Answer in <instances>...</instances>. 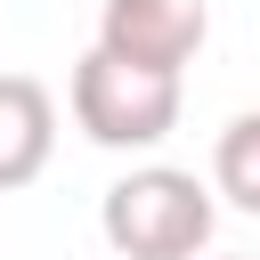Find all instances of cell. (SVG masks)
Returning a JSON list of instances; mask_svg holds the SVG:
<instances>
[{"label":"cell","instance_id":"1","mask_svg":"<svg viewBox=\"0 0 260 260\" xmlns=\"http://www.w3.org/2000/svg\"><path fill=\"white\" fill-rule=\"evenodd\" d=\"M211 187L195 171H171V162H146V171H122L98 203V228L122 260H195L211 244Z\"/></svg>","mask_w":260,"mask_h":260},{"label":"cell","instance_id":"2","mask_svg":"<svg viewBox=\"0 0 260 260\" xmlns=\"http://www.w3.org/2000/svg\"><path fill=\"white\" fill-rule=\"evenodd\" d=\"M73 122H81V138H98V146H162L171 130H179V73H146V65H122V57H106V49H89L81 65H73Z\"/></svg>","mask_w":260,"mask_h":260},{"label":"cell","instance_id":"3","mask_svg":"<svg viewBox=\"0 0 260 260\" xmlns=\"http://www.w3.org/2000/svg\"><path fill=\"white\" fill-rule=\"evenodd\" d=\"M203 32H211L203 0H106L98 8V49L146 73H179L203 49Z\"/></svg>","mask_w":260,"mask_h":260},{"label":"cell","instance_id":"4","mask_svg":"<svg viewBox=\"0 0 260 260\" xmlns=\"http://www.w3.org/2000/svg\"><path fill=\"white\" fill-rule=\"evenodd\" d=\"M57 154V98L32 73H0V195L32 187Z\"/></svg>","mask_w":260,"mask_h":260},{"label":"cell","instance_id":"5","mask_svg":"<svg viewBox=\"0 0 260 260\" xmlns=\"http://www.w3.org/2000/svg\"><path fill=\"white\" fill-rule=\"evenodd\" d=\"M211 187H219L236 211L260 219V106L219 130V146H211Z\"/></svg>","mask_w":260,"mask_h":260},{"label":"cell","instance_id":"6","mask_svg":"<svg viewBox=\"0 0 260 260\" xmlns=\"http://www.w3.org/2000/svg\"><path fill=\"white\" fill-rule=\"evenodd\" d=\"M228 260H244V252H228Z\"/></svg>","mask_w":260,"mask_h":260}]
</instances>
